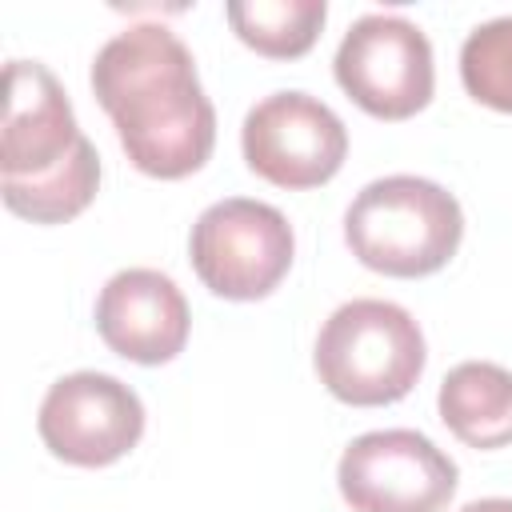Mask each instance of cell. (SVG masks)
Here are the masks:
<instances>
[{"instance_id":"obj_1","label":"cell","mask_w":512,"mask_h":512,"mask_svg":"<svg viewBox=\"0 0 512 512\" xmlns=\"http://www.w3.org/2000/svg\"><path fill=\"white\" fill-rule=\"evenodd\" d=\"M92 92L144 176L180 180L212 156L216 108L172 28L132 24L116 32L92 60Z\"/></svg>"},{"instance_id":"obj_2","label":"cell","mask_w":512,"mask_h":512,"mask_svg":"<svg viewBox=\"0 0 512 512\" xmlns=\"http://www.w3.org/2000/svg\"><path fill=\"white\" fill-rule=\"evenodd\" d=\"M100 188V156L80 132L64 84L40 60H8L0 196L32 224L80 216Z\"/></svg>"},{"instance_id":"obj_3","label":"cell","mask_w":512,"mask_h":512,"mask_svg":"<svg viewBox=\"0 0 512 512\" xmlns=\"http://www.w3.org/2000/svg\"><path fill=\"white\" fill-rule=\"evenodd\" d=\"M464 236V212L448 188L424 176H384L356 192L344 212L352 256L384 276L440 272Z\"/></svg>"},{"instance_id":"obj_4","label":"cell","mask_w":512,"mask_h":512,"mask_svg":"<svg viewBox=\"0 0 512 512\" xmlns=\"http://www.w3.org/2000/svg\"><path fill=\"white\" fill-rule=\"evenodd\" d=\"M424 372V332L408 308L376 296L340 304L316 336L320 384L356 408L396 404Z\"/></svg>"},{"instance_id":"obj_5","label":"cell","mask_w":512,"mask_h":512,"mask_svg":"<svg viewBox=\"0 0 512 512\" xmlns=\"http://www.w3.org/2000/svg\"><path fill=\"white\" fill-rule=\"evenodd\" d=\"M188 256L208 292L224 300H260L288 276L296 236L280 208L228 196L196 216Z\"/></svg>"},{"instance_id":"obj_6","label":"cell","mask_w":512,"mask_h":512,"mask_svg":"<svg viewBox=\"0 0 512 512\" xmlns=\"http://www.w3.org/2000/svg\"><path fill=\"white\" fill-rule=\"evenodd\" d=\"M332 68L348 100H356L368 116H380V120L416 116L436 88L428 36L420 32V24L396 12L360 16L344 32Z\"/></svg>"},{"instance_id":"obj_7","label":"cell","mask_w":512,"mask_h":512,"mask_svg":"<svg viewBox=\"0 0 512 512\" xmlns=\"http://www.w3.org/2000/svg\"><path fill=\"white\" fill-rule=\"evenodd\" d=\"M336 480L352 512H444L460 472L424 432L380 428L344 448Z\"/></svg>"},{"instance_id":"obj_8","label":"cell","mask_w":512,"mask_h":512,"mask_svg":"<svg viewBox=\"0 0 512 512\" xmlns=\"http://www.w3.org/2000/svg\"><path fill=\"white\" fill-rule=\"evenodd\" d=\"M244 160L276 188H316L332 180L348 156L344 120L308 92H272L248 108L240 128Z\"/></svg>"},{"instance_id":"obj_9","label":"cell","mask_w":512,"mask_h":512,"mask_svg":"<svg viewBox=\"0 0 512 512\" xmlns=\"http://www.w3.org/2000/svg\"><path fill=\"white\" fill-rule=\"evenodd\" d=\"M36 428L56 460L104 468L140 444L144 404L108 372H68L44 392Z\"/></svg>"},{"instance_id":"obj_10","label":"cell","mask_w":512,"mask_h":512,"mask_svg":"<svg viewBox=\"0 0 512 512\" xmlns=\"http://www.w3.org/2000/svg\"><path fill=\"white\" fill-rule=\"evenodd\" d=\"M188 300L156 268H124L96 296L100 340L132 364H168L188 340Z\"/></svg>"},{"instance_id":"obj_11","label":"cell","mask_w":512,"mask_h":512,"mask_svg":"<svg viewBox=\"0 0 512 512\" xmlns=\"http://www.w3.org/2000/svg\"><path fill=\"white\" fill-rule=\"evenodd\" d=\"M440 420L468 448L512 444V372L492 360H464L440 380Z\"/></svg>"},{"instance_id":"obj_12","label":"cell","mask_w":512,"mask_h":512,"mask_svg":"<svg viewBox=\"0 0 512 512\" xmlns=\"http://www.w3.org/2000/svg\"><path fill=\"white\" fill-rule=\"evenodd\" d=\"M232 32L272 60H296L304 56L328 16L324 0H232L224 8Z\"/></svg>"},{"instance_id":"obj_13","label":"cell","mask_w":512,"mask_h":512,"mask_svg":"<svg viewBox=\"0 0 512 512\" xmlns=\"http://www.w3.org/2000/svg\"><path fill=\"white\" fill-rule=\"evenodd\" d=\"M460 80L472 100L512 112V16L484 20L460 48Z\"/></svg>"},{"instance_id":"obj_14","label":"cell","mask_w":512,"mask_h":512,"mask_svg":"<svg viewBox=\"0 0 512 512\" xmlns=\"http://www.w3.org/2000/svg\"><path fill=\"white\" fill-rule=\"evenodd\" d=\"M460 512H512V500H508V496H484V500L464 504Z\"/></svg>"}]
</instances>
